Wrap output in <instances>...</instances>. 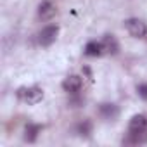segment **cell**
<instances>
[{
	"label": "cell",
	"instance_id": "cell-5",
	"mask_svg": "<svg viewBox=\"0 0 147 147\" xmlns=\"http://www.w3.org/2000/svg\"><path fill=\"white\" fill-rule=\"evenodd\" d=\"M82 85H83V82H82V78H80L78 75H71V76H67V78L62 82V88H64L66 92H69V94L80 92V90H82Z\"/></svg>",
	"mask_w": 147,
	"mask_h": 147
},
{
	"label": "cell",
	"instance_id": "cell-6",
	"mask_svg": "<svg viewBox=\"0 0 147 147\" xmlns=\"http://www.w3.org/2000/svg\"><path fill=\"white\" fill-rule=\"evenodd\" d=\"M54 14H55V7H54L52 2H49V0H43V2L38 5V16H40L43 21L52 19Z\"/></svg>",
	"mask_w": 147,
	"mask_h": 147
},
{
	"label": "cell",
	"instance_id": "cell-4",
	"mask_svg": "<svg viewBox=\"0 0 147 147\" xmlns=\"http://www.w3.org/2000/svg\"><path fill=\"white\" fill-rule=\"evenodd\" d=\"M128 131L130 133H142L147 131V118L144 114H135L130 123H128Z\"/></svg>",
	"mask_w": 147,
	"mask_h": 147
},
{
	"label": "cell",
	"instance_id": "cell-3",
	"mask_svg": "<svg viewBox=\"0 0 147 147\" xmlns=\"http://www.w3.org/2000/svg\"><path fill=\"white\" fill-rule=\"evenodd\" d=\"M57 35H59V28H57L55 24L45 26V28L40 31V35H38V42H40L42 47H49V45H52V43L55 42Z\"/></svg>",
	"mask_w": 147,
	"mask_h": 147
},
{
	"label": "cell",
	"instance_id": "cell-12",
	"mask_svg": "<svg viewBox=\"0 0 147 147\" xmlns=\"http://www.w3.org/2000/svg\"><path fill=\"white\" fill-rule=\"evenodd\" d=\"M137 92H138V95H140L144 100H147V83L138 85V87H137Z\"/></svg>",
	"mask_w": 147,
	"mask_h": 147
},
{
	"label": "cell",
	"instance_id": "cell-9",
	"mask_svg": "<svg viewBox=\"0 0 147 147\" xmlns=\"http://www.w3.org/2000/svg\"><path fill=\"white\" fill-rule=\"evenodd\" d=\"M99 111H100V114H102L106 119H114V118L119 114V109H118L114 104H102Z\"/></svg>",
	"mask_w": 147,
	"mask_h": 147
},
{
	"label": "cell",
	"instance_id": "cell-2",
	"mask_svg": "<svg viewBox=\"0 0 147 147\" xmlns=\"http://www.w3.org/2000/svg\"><path fill=\"white\" fill-rule=\"evenodd\" d=\"M18 95H19L24 102H28V104H38V102L43 99V92H42V88H38V87L21 88V90L18 92Z\"/></svg>",
	"mask_w": 147,
	"mask_h": 147
},
{
	"label": "cell",
	"instance_id": "cell-1",
	"mask_svg": "<svg viewBox=\"0 0 147 147\" xmlns=\"http://www.w3.org/2000/svg\"><path fill=\"white\" fill-rule=\"evenodd\" d=\"M125 28L126 31L135 36V38H144L147 35V24L142 21V19H137V18H131V19H126L125 21Z\"/></svg>",
	"mask_w": 147,
	"mask_h": 147
},
{
	"label": "cell",
	"instance_id": "cell-10",
	"mask_svg": "<svg viewBox=\"0 0 147 147\" xmlns=\"http://www.w3.org/2000/svg\"><path fill=\"white\" fill-rule=\"evenodd\" d=\"M40 131H42V126H40V125H28L26 130H24V140H28V142H35Z\"/></svg>",
	"mask_w": 147,
	"mask_h": 147
},
{
	"label": "cell",
	"instance_id": "cell-11",
	"mask_svg": "<svg viewBox=\"0 0 147 147\" xmlns=\"http://www.w3.org/2000/svg\"><path fill=\"white\" fill-rule=\"evenodd\" d=\"M78 131H80L82 135H88V133L92 131V123H90V121H83V123L78 126Z\"/></svg>",
	"mask_w": 147,
	"mask_h": 147
},
{
	"label": "cell",
	"instance_id": "cell-7",
	"mask_svg": "<svg viewBox=\"0 0 147 147\" xmlns=\"http://www.w3.org/2000/svg\"><path fill=\"white\" fill-rule=\"evenodd\" d=\"M102 54H104L102 42H88L85 45V55H88V57H99Z\"/></svg>",
	"mask_w": 147,
	"mask_h": 147
},
{
	"label": "cell",
	"instance_id": "cell-8",
	"mask_svg": "<svg viewBox=\"0 0 147 147\" xmlns=\"http://www.w3.org/2000/svg\"><path fill=\"white\" fill-rule=\"evenodd\" d=\"M102 47H104V52H109V54H116L119 50V45H118L114 35H106L102 40Z\"/></svg>",
	"mask_w": 147,
	"mask_h": 147
}]
</instances>
